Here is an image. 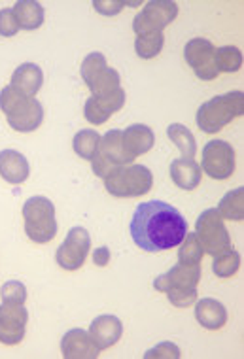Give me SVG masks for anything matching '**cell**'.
<instances>
[{"label":"cell","instance_id":"cb8c5ba5","mask_svg":"<svg viewBox=\"0 0 244 359\" xmlns=\"http://www.w3.org/2000/svg\"><path fill=\"white\" fill-rule=\"evenodd\" d=\"M167 137L170 138V142L175 144L176 148L182 151V157L186 159H194L197 154V142L195 137L191 135V130L182 123H172L167 129Z\"/></svg>","mask_w":244,"mask_h":359},{"label":"cell","instance_id":"ba28073f","mask_svg":"<svg viewBox=\"0 0 244 359\" xmlns=\"http://www.w3.org/2000/svg\"><path fill=\"white\" fill-rule=\"evenodd\" d=\"M195 236H197L203 252L212 257L231 248V236L224 225V217L219 216L216 208H208L197 217Z\"/></svg>","mask_w":244,"mask_h":359},{"label":"cell","instance_id":"5b68a950","mask_svg":"<svg viewBox=\"0 0 244 359\" xmlns=\"http://www.w3.org/2000/svg\"><path fill=\"white\" fill-rule=\"evenodd\" d=\"M104 187L112 197L135 198L142 197L154 186V174L144 165H126L114 168L112 172L104 176Z\"/></svg>","mask_w":244,"mask_h":359},{"label":"cell","instance_id":"7402d4cb","mask_svg":"<svg viewBox=\"0 0 244 359\" xmlns=\"http://www.w3.org/2000/svg\"><path fill=\"white\" fill-rule=\"evenodd\" d=\"M154 142H156V137H154V130L148 125L137 123L123 130V144L135 159L148 154L154 148Z\"/></svg>","mask_w":244,"mask_h":359},{"label":"cell","instance_id":"e575fe53","mask_svg":"<svg viewBox=\"0 0 244 359\" xmlns=\"http://www.w3.org/2000/svg\"><path fill=\"white\" fill-rule=\"evenodd\" d=\"M108 261H110V250L107 246H102V248H97L93 252V263L97 266H107Z\"/></svg>","mask_w":244,"mask_h":359},{"label":"cell","instance_id":"836d02e7","mask_svg":"<svg viewBox=\"0 0 244 359\" xmlns=\"http://www.w3.org/2000/svg\"><path fill=\"white\" fill-rule=\"evenodd\" d=\"M93 6L95 10H99L102 15H116L126 4H123V2H95Z\"/></svg>","mask_w":244,"mask_h":359},{"label":"cell","instance_id":"9a60e30c","mask_svg":"<svg viewBox=\"0 0 244 359\" xmlns=\"http://www.w3.org/2000/svg\"><path fill=\"white\" fill-rule=\"evenodd\" d=\"M126 104V91L123 87H119L112 93L107 95H91L83 106V116L88 119L89 123L93 125H102L108 121V118L121 110Z\"/></svg>","mask_w":244,"mask_h":359},{"label":"cell","instance_id":"6da1fadb","mask_svg":"<svg viewBox=\"0 0 244 359\" xmlns=\"http://www.w3.org/2000/svg\"><path fill=\"white\" fill-rule=\"evenodd\" d=\"M188 235V222L175 206L163 201L140 203L131 219V236L144 252H163L180 246Z\"/></svg>","mask_w":244,"mask_h":359},{"label":"cell","instance_id":"52a82bcc","mask_svg":"<svg viewBox=\"0 0 244 359\" xmlns=\"http://www.w3.org/2000/svg\"><path fill=\"white\" fill-rule=\"evenodd\" d=\"M135 161L129 151H127L126 144H123V133L118 129L108 130L104 137H100L99 149L91 159V168L99 178H104L112 172L114 168L126 167Z\"/></svg>","mask_w":244,"mask_h":359},{"label":"cell","instance_id":"f1b7e54d","mask_svg":"<svg viewBox=\"0 0 244 359\" xmlns=\"http://www.w3.org/2000/svg\"><path fill=\"white\" fill-rule=\"evenodd\" d=\"M238 266H240V255H238L237 250L229 248L224 254L214 257L212 271L218 278H231L237 274Z\"/></svg>","mask_w":244,"mask_h":359},{"label":"cell","instance_id":"484cf974","mask_svg":"<svg viewBox=\"0 0 244 359\" xmlns=\"http://www.w3.org/2000/svg\"><path fill=\"white\" fill-rule=\"evenodd\" d=\"M99 133H95V130L91 129H81L80 133H76L74 140H72V148H74V151L80 155L81 159L91 161L93 155L97 154V149H99Z\"/></svg>","mask_w":244,"mask_h":359},{"label":"cell","instance_id":"603a6c76","mask_svg":"<svg viewBox=\"0 0 244 359\" xmlns=\"http://www.w3.org/2000/svg\"><path fill=\"white\" fill-rule=\"evenodd\" d=\"M19 31H36L44 23V8L36 0H21L12 8Z\"/></svg>","mask_w":244,"mask_h":359},{"label":"cell","instance_id":"83f0119b","mask_svg":"<svg viewBox=\"0 0 244 359\" xmlns=\"http://www.w3.org/2000/svg\"><path fill=\"white\" fill-rule=\"evenodd\" d=\"M216 67L218 72H238L243 67V51L235 48V46H224L216 50Z\"/></svg>","mask_w":244,"mask_h":359},{"label":"cell","instance_id":"8992f818","mask_svg":"<svg viewBox=\"0 0 244 359\" xmlns=\"http://www.w3.org/2000/svg\"><path fill=\"white\" fill-rule=\"evenodd\" d=\"M23 219L29 241L34 244H48L55 238V206L50 198L31 197L23 205Z\"/></svg>","mask_w":244,"mask_h":359},{"label":"cell","instance_id":"4fadbf2b","mask_svg":"<svg viewBox=\"0 0 244 359\" xmlns=\"http://www.w3.org/2000/svg\"><path fill=\"white\" fill-rule=\"evenodd\" d=\"M89 250H91V236H89L88 229L74 227V229L69 231L65 242L57 250V265L61 266L63 271H78L86 263Z\"/></svg>","mask_w":244,"mask_h":359},{"label":"cell","instance_id":"ffe728a7","mask_svg":"<svg viewBox=\"0 0 244 359\" xmlns=\"http://www.w3.org/2000/svg\"><path fill=\"white\" fill-rule=\"evenodd\" d=\"M195 318L201 327L218 331L227 323V309L216 299L205 297L195 301Z\"/></svg>","mask_w":244,"mask_h":359},{"label":"cell","instance_id":"8fae6325","mask_svg":"<svg viewBox=\"0 0 244 359\" xmlns=\"http://www.w3.org/2000/svg\"><path fill=\"white\" fill-rule=\"evenodd\" d=\"M199 167L212 180H227L235 172V149L226 140H210L203 148Z\"/></svg>","mask_w":244,"mask_h":359},{"label":"cell","instance_id":"ac0fdd59","mask_svg":"<svg viewBox=\"0 0 244 359\" xmlns=\"http://www.w3.org/2000/svg\"><path fill=\"white\" fill-rule=\"evenodd\" d=\"M31 174V165L23 154L15 149H2L0 151V178L6 180L12 186H21Z\"/></svg>","mask_w":244,"mask_h":359},{"label":"cell","instance_id":"277c9868","mask_svg":"<svg viewBox=\"0 0 244 359\" xmlns=\"http://www.w3.org/2000/svg\"><path fill=\"white\" fill-rule=\"evenodd\" d=\"M244 114V93L243 91H231V93L218 95L201 104L197 110V125L203 133L216 135L233 119L240 118Z\"/></svg>","mask_w":244,"mask_h":359},{"label":"cell","instance_id":"f546056e","mask_svg":"<svg viewBox=\"0 0 244 359\" xmlns=\"http://www.w3.org/2000/svg\"><path fill=\"white\" fill-rule=\"evenodd\" d=\"M203 248H201L199 241L195 233H188L184 236V241L180 244V250H178V261L180 263H186V265H201V259H203Z\"/></svg>","mask_w":244,"mask_h":359},{"label":"cell","instance_id":"30bf717a","mask_svg":"<svg viewBox=\"0 0 244 359\" xmlns=\"http://www.w3.org/2000/svg\"><path fill=\"white\" fill-rule=\"evenodd\" d=\"M178 15V4L172 0H151L144 4L142 12L137 13L133 21L135 34H148V32H163Z\"/></svg>","mask_w":244,"mask_h":359},{"label":"cell","instance_id":"7c38bea8","mask_svg":"<svg viewBox=\"0 0 244 359\" xmlns=\"http://www.w3.org/2000/svg\"><path fill=\"white\" fill-rule=\"evenodd\" d=\"M184 59L199 80L212 81L218 78L216 48L207 38H191L184 48Z\"/></svg>","mask_w":244,"mask_h":359},{"label":"cell","instance_id":"44dd1931","mask_svg":"<svg viewBox=\"0 0 244 359\" xmlns=\"http://www.w3.org/2000/svg\"><path fill=\"white\" fill-rule=\"evenodd\" d=\"M201 167L194 159H175L170 163V180L175 182L176 187H180L184 191H194L195 187L201 184Z\"/></svg>","mask_w":244,"mask_h":359},{"label":"cell","instance_id":"1f68e13d","mask_svg":"<svg viewBox=\"0 0 244 359\" xmlns=\"http://www.w3.org/2000/svg\"><path fill=\"white\" fill-rule=\"evenodd\" d=\"M19 32V25L15 18H13V12L10 8H4L0 10V36L12 38Z\"/></svg>","mask_w":244,"mask_h":359},{"label":"cell","instance_id":"d6986e66","mask_svg":"<svg viewBox=\"0 0 244 359\" xmlns=\"http://www.w3.org/2000/svg\"><path fill=\"white\" fill-rule=\"evenodd\" d=\"M42 83H44V72H42V69L38 65H34V62H23L12 74L10 87H12L13 91H18V93L34 99L38 91L42 89Z\"/></svg>","mask_w":244,"mask_h":359},{"label":"cell","instance_id":"5bb4252c","mask_svg":"<svg viewBox=\"0 0 244 359\" xmlns=\"http://www.w3.org/2000/svg\"><path fill=\"white\" fill-rule=\"evenodd\" d=\"M27 323H29V310L25 309V304H0V342L2 344L15 346L23 341Z\"/></svg>","mask_w":244,"mask_h":359},{"label":"cell","instance_id":"7a4b0ae2","mask_svg":"<svg viewBox=\"0 0 244 359\" xmlns=\"http://www.w3.org/2000/svg\"><path fill=\"white\" fill-rule=\"evenodd\" d=\"M201 280V265L176 263L170 271L157 276L154 287L161 293H167L170 304L178 309L194 306L197 301V285Z\"/></svg>","mask_w":244,"mask_h":359},{"label":"cell","instance_id":"3957f363","mask_svg":"<svg viewBox=\"0 0 244 359\" xmlns=\"http://www.w3.org/2000/svg\"><path fill=\"white\" fill-rule=\"evenodd\" d=\"M0 110L4 111L8 125L18 133H32L44 121V106L36 99L13 91L10 86L0 91Z\"/></svg>","mask_w":244,"mask_h":359},{"label":"cell","instance_id":"4316f807","mask_svg":"<svg viewBox=\"0 0 244 359\" xmlns=\"http://www.w3.org/2000/svg\"><path fill=\"white\" fill-rule=\"evenodd\" d=\"M165 36L163 32H148V34H138L135 40V51L140 59H154L161 53Z\"/></svg>","mask_w":244,"mask_h":359},{"label":"cell","instance_id":"e0dca14e","mask_svg":"<svg viewBox=\"0 0 244 359\" xmlns=\"http://www.w3.org/2000/svg\"><path fill=\"white\" fill-rule=\"evenodd\" d=\"M89 334L95 341V344L99 346V350H108L112 348L116 342L121 339L123 334V325H121V320L118 316H112V314H104V316L95 318L91 322V327H89Z\"/></svg>","mask_w":244,"mask_h":359},{"label":"cell","instance_id":"d6a6232c","mask_svg":"<svg viewBox=\"0 0 244 359\" xmlns=\"http://www.w3.org/2000/svg\"><path fill=\"white\" fill-rule=\"evenodd\" d=\"M182 353L180 350L172 344V342H161V344H157L154 350L150 352H146V358H180Z\"/></svg>","mask_w":244,"mask_h":359},{"label":"cell","instance_id":"4dcf8cb0","mask_svg":"<svg viewBox=\"0 0 244 359\" xmlns=\"http://www.w3.org/2000/svg\"><path fill=\"white\" fill-rule=\"evenodd\" d=\"M2 301L4 303H18V304H25L27 301V290L25 285L18 282V280H10L6 284L2 285Z\"/></svg>","mask_w":244,"mask_h":359},{"label":"cell","instance_id":"2e32d148","mask_svg":"<svg viewBox=\"0 0 244 359\" xmlns=\"http://www.w3.org/2000/svg\"><path fill=\"white\" fill-rule=\"evenodd\" d=\"M61 352H63L65 359H97L100 350L91 339L89 331L76 327L63 334Z\"/></svg>","mask_w":244,"mask_h":359},{"label":"cell","instance_id":"d4e9b609","mask_svg":"<svg viewBox=\"0 0 244 359\" xmlns=\"http://www.w3.org/2000/svg\"><path fill=\"white\" fill-rule=\"evenodd\" d=\"M218 214L224 219H231V222H240L244 219V187H237L219 201Z\"/></svg>","mask_w":244,"mask_h":359},{"label":"cell","instance_id":"9c48e42d","mask_svg":"<svg viewBox=\"0 0 244 359\" xmlns=\"http://www.w3.org/2000/svg\"><path fill=\"white\" fill-rule=\"evenodd\" d=\"M81 78L86 81V86L91 89L93 95H107L112 93L121 87V78L118 70L110 69L107 65V59L102 53L95 51L89 53L83 62H81Z\"/></svg>","mask_w":244,"mask_h":359}]
</instances>
